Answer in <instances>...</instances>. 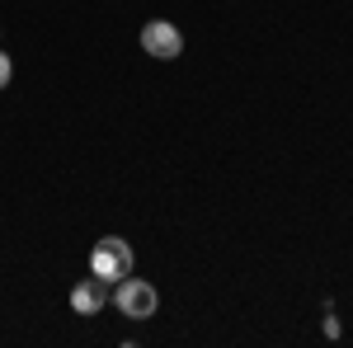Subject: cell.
<instances>
[{"instance_id": "obj_1", "label": "cell", "mask_w": 353, "mask_h": 348, "mask_svg": "<svg viewBox=\"0 0 353 348\" xmlns=\"http://www.w3.org/2000/svg\"><path fill=\"white\" fill-rule=\"evenodd\" d=\"M90 273L99 278V283H118V278H128L132 273V245L123 240V236H104V240H94L90 249Z\"/></svg>"}, {"instance_id": "obj_2", "label": "cell", "mask_w": 353, "mask_h": 348, "mask_svg": "<svg viewBox=\"0 0 353 348\" xmlns=\"http://www.w3.org/2000/svg\"><path fill=\"white\" fill-rule=\"evenodd\" d=\"M113 306H118V316H128V320H151V316L161 311V296H156L151 283H141V278H118Z\"/></svg>"}, {"instance_id": "obj_3", "label": "cell", "mask_w": 353, "mask_h": 348, "mask_svg": "<svg viewBox=\"0 0 353 348\" xmlns=\"http://www.w3.org/2000/svg\"><path fill=\"white\" fill-rule=\"evenodd\" d=\"M141 52H151L156 61H174V57L184 52V33L170 19H151V24L141 28Z\"/></svg>"}, {"instance_id": "obj_4", "label": "cell", "mask_w": 353, "mask_h": 348, "mask_svg": "<svg viewBox=\"0 0 353 348\" xmlns=\"http://www.w3.org/2000/svg\"><path fill=\"white\" fill-rule=\"evenodd\" d=\"M104 306H109V283H99L94 273L71 287V311H76V316H99Z\"/></svg>"}, {"instance_id": "obj_5", "label": "cell", "mask_w": 353, "mask_h": 348, "mask_svg": "<svg viewBox=\"0 0 353 348\" xmlns=\"http://www.w3.org/2000/svg\"><path fill=\"white\" fill-rule=\"evenodd\" d=\"M10 76H14V61H10V52H0V90L10 85Z\"/></svg>"}]
</instances>
